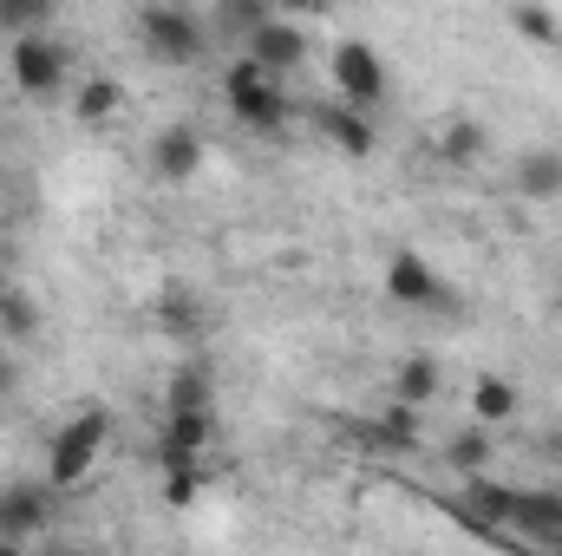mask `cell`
I'll return each instance as SVG.
<instances>
[{
    "mask_svg": "<svg viewBox=\"0 0 562 556\" xmlns=\"http://www.w3.org/2000/svg\"><path fill=\"white\" fill-rule=\"evenodd\" d=\"M510 537L530 551H562V491H517Z\"/></svg>",
    "mask_w": 562,
    "mask_h": 556,
    "instance_id": "obj_9",
    "label": "cell"
},
{
    "mask_svg": "<svg viewBox=\"0 0 562 556\" xmlns=\"http://www.w3.org/2000/svg\"><path fill=\"white\" fill-rule=\"evenodd\" d=\"M164 504H196V465H164Z\"/></svg>",
    "mask_w": 562,
    "mask_h": 556,
    "instance_id": "obj_26",
    "label": "cell"
},
{
    "mask_svg": "<svg viewBox=\"0 0 562 556\" xmlns=\"http://www.w3.org/2000/svg\"><path fill=\"white\" fill-rule=\"evenodd\" d=\"M510 33L524 46H562V20H557V7H543V0H517L510 7Z\"/></svg>",
    "mask_w": 562,
    "mask_h": 556,
    "instance_id": "obj_19",
    "label": "cell"
},
{
    "mask_svg": "<svg viewBox=\"0 0 562 556\" xmlns=\"http://www.w3.org/2000/svg\"><path fill=\"white\" fill-rule=\"evenodd\" d=\"M216 438V413L210 407H164V425H157V458L164 465H196Z\"/></svg>",
    "mask_w": 562,
    "mask_h": 556,
    "instance_id": "obj_7",
    "label": "cell"
},
{
    "mask_svg": "<svg viewBox=\"0 0 562 556\" xmlns=\"http://www.w3.org/2000/svg\"><path fill=\"white\" fill-rule=\"evenodd\" d=\"M269 7H276V13H288V20H307V13H321L327 0H269Z\"/></svg>",
    "mask_w": 562,
    "mask_h": 556,
    "instance_id": "obj_27",
    "label": "cell"
},
{
    "mask_svg": "<svg viewBox=\"0 0 562 556\" xmlns=\"http://www.w3.org/2000/svg\"><path fill=\"white\" fill-rule=\"evenodd\" d=\"M517 407H524L517 380H504V374H477V380H471V419H484V425H510Z\"/></svg>",
    "mask_w": 562,
    "mask_h": 556,
    "instance_id": "obj_16",
    "label": "cell"
},
{
    "mask_svg": "<svg viewBox=\"0 0 562 556\" xmlns=\"http://www.w3.org/2000/svg\"><path fill=\"white\" fill-rule=\"evenodd\" d=\"M59 20V0H0V33H46Z\"/></svg>",
    "mask_w": 562,
    "mask_h": 556,
    "instance_id": "obj_22",
    "label": "cell"
},
{
    "mask_svg": "<svg viewBox=\"0 0 562 556\" xmlns=\"http://www.w3.org/2000/svg\"><path fill=\"white\" fill-rule=\"evenodd\" d=\"M210 400H216V380H210V367H196V360L170 367V380H164V407H210Z\"/></svg>",
    "mask_w": 562,
    "mask_h": 556,
    "instance_id": "obj_20",
    "label": "cell"
},
{
    "mask_svg": "<svg viewBox=\"0 0 562 556\" xmlns=\"http://www.w3.org/2000/svg\"><path fill=\"white\" fill-rule=\"evenodd\" d=\"M33 327H40V308H33L26 294H13V288H7V294H0V334H13V341H26Z\"/></svg>",
    "mask_w": 562,
    "mask_h": 556,
    "instance_id": "obj_23",
    "label": "cell"
},
{
    "mask_svg": "<svg viewBox=\"0 0 562 556\" xmlns=\"http://www.w3.org/2000/svg\"><path fill=\"white\" fill-rule=\"evenodd\" d=\"M0 413H7V393H0Z\"/></svg>",
    "mask_w": 562,
    "mask_h": 556,
    "instance_id": "obj_28",
    "label": "cell"
},
{
    "mask_svg": "<svg viewBox=\"0 0 562 556\" xmlns=\"http://www.w3.org/2000/svg\"><path fill=\"white\" fill-rule=\"evenodd\" d=\"M386 301H400V308H445L451 301V288L445 276L425 263L419 249H393V263H386Z\"/></svg>",
    "mask_w": 562,
    "mask_h": 556,
    "instance_id": "obj_8",
    "label": "cell"
},
{
    "mask_svg": "<svg viewBox=\"0 0 562 556\" xmlns=\"http://www.w3.org/2000/svg\"><path fill=\"white\" fill-rule=\"evenodd\" d=\"M157 321H164L170 334H196V308H190V288H170V294L157 301Z\"/></svg>",
    "mask_w": 562,
    "mask_h": 556,
    "instance_id": "obj_25",
    "label": "cell"
},
{
    "mask_svg": "<svg viewBox=\"0 0 562 556\" xmlns=\"http://www.w3.org/2000/svg\"><path fill=\"white\" fill-rule=\"evenodd\" d=\"M7 73H13V86H20L26 99H59L72 59H66V46L46 40V33H13V40H7Z\"/></svg>",
    "mask_w": 562,
    "mask_h": 556,
    "instance_id": "obj_5",
    "label": "cell"
},
{
    "mask_svg": "<svg viewBox=\"0 0 562 556\" xmlns=\"http://www.w3.org/2000/svg\"><path fill=\"white\" fill-rule=\"evenodd\" d=\"M321 132L334 138V151H347V157H373V151H380L373 112H360V105H347V99H334V105L321 112Z\"/></svg>",
    "mask_w": 562,
    "mask_h": 556,
    "instance_id": "obj_12",
    "label": "cell"
},
{
    "mask_svg": "<svg viewBox=\"0 0 562 556\" xmlns=\"http://www.w3.org/2000/svg\"><path fill=\"white\" fill-rule=\"evenodd\" d=\"M431 151H438V164H477L484 151H491V132L477 125V119H445L438 132H431Z\"/></svg>",
    "mask_w": 562,
    "mask_h": 556,
    "instance_id": "obj_15",
    "label": "cell"
},
{
    "mask_svg": "<svg viewBox=\"0 0 562 556\" xmlns=\"http://www.w3.org/2000/svg\"><path fill=\"white\" fill-rule=\"evenodd\" d=\"M276 7L269 0H216V20H210V33H223V40H249L262 20H269Z\"/></svg>",
    "mask_w": 562,
    "mask_h": 556,
    "instance_id": "obj_21",
    "label": "cell"
},
{
    "mask_svg": "<svg viewBox=\"0 0 562 556\" xmlns=\"http://www.w3.org/2000/svg\"><path fill=\"white\" fill-rule=\"evenodd\" d=\"M125 112V86L112 79V73H86L79 86H72V119L79 125H112Z\"/></svg>",
    "mask_w": 562,
    "mask_h": 556,
    "instance_id": "obj_14",
    "label": "cell"
},
{
    "mask_svg": "<svg viewBox=\"0 0 562 556\" xmlns=\"http://www.w3.org/2000/svg\"><path fill=\"white\" fill-rule=\"evenodd\" d=\"M105 445H112V413H105V407H86V413L66 419V425L53 432V445H46V478H53V491L86 485L92 465L105 458Z\"/></svg>",
    "mask_w": 562,
    "mask_h": 556,
    "instance_id": "obj_2",
    "label": "cell"
},
{
    "mask_svg": "<svg viewBox=\"0 0 562 556\" xmlns=\"http://www.w3.org/2000/svg\"><path fill=\"white\" fill-rule=\"evenodd\" d=\"M438 387H445V367H438L431 354H413V360L400 367V380H393V400L419 413V407H431V400H438Z\"/></svg>",
    "mask_w": 562,
    "mask_h": 556,
    "instance_id": "obj_17",
    "label": "cell"
},
{
    "mask_svg": "<svg viewBox=\"0 0 562 556\" xmlns=\"http://www.w3.org/2000/svg\"><path fill=\"white\" fill-rule=\"evenodd\" d=\"M445 465H451L458 478L491 471V425H484V419H471L464 432H451V438H445Z\"/></svg>",
    "mask_w": 562,
    "mask_h": 556,
    "instance_id": "obj_18",
    "label": "cell"
},
{
    "mask_svg": "<svg viewBox=\"0 0 562 556\" xmlns=\"http://www.w3.org/2000/svg\"><path fill=\"white\" fill-rule=\"evenodd\" d=\"M327 79H334V99L360 105V112H380L393 99V79H386V59L367 46V40H340L334 59H327Z\"/></svg>",
    "mask_w": 562,
    "mask_h": 556,
    "instance_id": "obj_4",
    "label": "cell"
},
{
    "mask_svg": "<svg viewBox=\"0 0 562 556\" xmlns=\"http://www.w3.org/2000/svg\"><path fill=\"white\" fill-rule=\"evenodd\" d=\"M150 170H157L164 184H190V177L203 170V132H196V125H164V132L150 138Z\"/></svg>",
    "mask_w": 562,
    "mask_h": 556,
    "instance_id": "obj_11",
    "label": "cell"
},
{
    "mask_svg": "<svg viewBox=\"0 0 562 556\" xmlns=\"http://www.w3.org/2000/svg\"><path fill=\"white\" fill-rule=\"evenodd\" d=\"M380 445H386V452H413V445H419V425H413V407H400V400H393V413L380 419Z\"/></svg>",
    "mask_w": 562,
    "mask_h": 556,
    "instance_id": "obj_24",
    "label": "cell"
},
{
    "mask_svg": "<svg viewBox=\"0 0 562 556\" xmlns=\"http://www.w3.org/2000/svg\"><path fill=\"white\" fill-rule=\"evenodd\" d=\"M223 105H229V119H236L243 132H262V138H276L281 125L294 119V105H288L281 79H276V73H262L249 53H243V59H229V73H223Z\"/></svg>",
    "mask_w": 562,
    "mask_h": 556,
    "instance_id": "obj_1",
    "label": "cell"
},
{
    "mask_svg": "<svg viewBox=\"0 0 562 556\" xmlns=\"http://www.w3.org/2000/svg\"><path fill=\"white\" fill-rule=\"evenodd\" d=\"M138 46L157 59V66H196L203 53H210V26L190 13V7H177V0H150L138 13Z\"/></svg>",
    "mask_w": 562,
    "mask_h": 556,
    "instance_id": "obj_3",
    "label": "cell"
},
{
    "mask_svg": "<svg viewBox=\"0 0 562 556\" xmlns=\"http://www.w3.org/2000/svg\"><path fill=\"white\" fill-rule=\"evenodd\" d=\"M46 524H53V498H46L40 485H7V491H0V544H7V551H13V544H33Z\"/></svg>",
    "mask_w": 562,
    "mask_h": 556,
    "instance_id": "obj_10",
    "label": "cell"
},
{
    "mask_svg": "<svg viewBox=\"0 0 562 556\" xmlns=\"http://www.w3.org/2000/svg\"><path fill=\"white\" fill-rule=\"evenodd\" d=\"M243 53L262 66V73H276V79H294L301 66H307V26L301 20H288V13H269L249 40H243Z\"/></svg>",
    "mask_w": 562,
    "mask_h": 556,
    "instance_id": "obj_6",
    "label": "cell"
},
{
    "mask_svg": "<svg viewBox=\"0 0 562 556\" xmlns=\"http://www.w3.org/2000/svg\"><path fill=\"white\" fill-rule=\"evenodd\" d=\"M510 190L524 203H557L562 197V151H524L510 170Z\"/></svg>",
    "mask_w": 562,
    "mask_h": 556,
    "instance_id": "obj_13",
    "label": "cell"
}]
</instances>
